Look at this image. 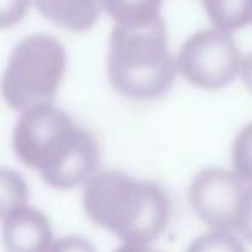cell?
Returning <instances> with one entry per match:
<instances>
[{
	"label": "cell",
	"instance_id": "5b68a950",
	"mask_svg": "<svg viewBox=\"0 0 252 252\" xmlns=\"http://www.w3.org/2000/svg\"><path fill=\"white\" fill-rule=\"evenodd\" d=\"M175 62L177 70L192 86L216 91L233 83L240 70L242 55L230 33L208 28L184 41Z\"/></svg>",
	"mask_w": 252,
	"mask_h": 252
},
{
	"label": "cell",
	"instance_id": "2e32d148",
	"mask_svg": "<svg viewBox=\"0 0 252 252\" xmlns=\"http://www.w3.org/2000/svg\"><path fill=\"white\" fill-rule=\"evenodd\" d=\"M48 252H98L90 240L79 235L62 237L50 246Z\"/></svg>",
	"mask_w": 252,
	"mask_h": 252
},
{
	"label": "cell",
	"instance_id": "52a82bcc",
	"mask_svg": "<svg viewBox=\"0 0 252 252\" xmlns=\"http://www.w3.org/2000/svg\"><path fill=\"white\" fill-rule=\"evenodd\" d=\"M2 244L7 252H48L52 226L48 218L31 206H23L3 218Z\"/></svg>",
	"mask_w": 252,
	"mask_h": 252
},
{
	"label": "cell",
	"instance_id": "ba28073f",
	"mask_svg": "<svg viewBox=\"0 0 252 252\" xmlns=\"http://www.w3.org/2000/svg\"><path fill=\"white\" fill-rule=\"evenodd\" d=\"M34 3L45 19L74 33L93 28L100 17V0H34Z\"/></svg>",
	"mask_w": 252,
	"mask_h": 252
},
{
	"label": "cell",
	"instance_id": "8fae6325",
	"mask_svg": "<svg viewBox=\"0 0 252 252\" xmlns=\"http://www.w3.org/2000/svg\"><path fill=\"white\" fill-rule=\"evenodd\" d=\"M28 196L26 180L14 170L0 166V220L28 206Z\"/></svg>",
	"mask_w": 252,
	"mask_h": 252
},
{
	"label": "cell",
	"instance_id": "5bb4252c",
	"mask_svg": "<svg viewBox=\"0 0 252 252\" xmlns=\"http://www.w3.org/2000/svg\"><path fill=\"white\" fill-rule=\"evenodd\" d=\"M233 232H237L242 242L252 244V186H247L244 190Z\"/></svg>",
	"mask_w": 252,
	"mask_h": 252
},
{
	"label": "cell",
	"instance_id": "e0dca14e",
	"mask_svg": "<svg viewBox=\"0 0 252 252\" xmlns=\"http://www.w3.org/2000/svg\"><path fill=\"white\" fill-rule=\"evenodd\" d=\"M239 74H240V77H242L244 84L247 86V90L252 93V53H249V55L242 59Z\"/></svg>",
	"mask_w": 252,
	"mask_h": 252
},
{
	"label": "cell",
	"instance_id": "ac0fdd59",
	"mask_svg": "<svg viewBox=\"0 0 252 252\" xmlns=\"http://www.w3.org/2000/svg\"><path fill=\"white\" fill-rule=\"evenodd\" d=\"M115 252H161V251L151 247L150 244H122Z\"/></svg>",
	"mask_w": 252,
	"mask_h": 252
},
{
	"label": "cell",
	"instance_id": "4fadbf2b",
	"mask_svg": "<svg viewBox=\"0 0 252 252\" xmlns=\"http://www.w3.org/2000/svg\"><path fill=\"white\" fill-rule=\"evenodd\" d=\"M232 172L247 186H252V122L239 130L232 146Z\"/></svg>",
	"mask_w": 252,
	"mask_h": 252
},
{
	"label": "cell",
	"instance_id": "7a4b0ae2",
	"mask_svg": "<svg viewBox=\"0 0 252 252\" xmlns=\"http://www.w3.org/2000/svg\"><path fill=\"white\" fill-rule=\"evenodd\" d=\"M83 208L94 225L124 244H151L166 230L172 216L170 197L161 186L119 170H105L84 186Z\"/></svg>",
	"mask_w": 252,
	"mask_h": 252
},
{
	"label": "cell",
	"instance_id": "9a60e30c",
	"mask_svg": "<svg viewBox=\"0 0 252 252\" xmlns=\"http://www.w3.org/2000/svg\"><path fill=\"white\" fill-rule=\"evenodd\" d=\"M31 0H0V30L16 26L26 16Z\"/></svg>",
	"mask_w": 252,
	"mask_h": 252
},
{
	"label": "cell",
	"instance_id": "3957f363",
	"mask_svg": "<svg viewBox=\"0 0 252 252\" xmlns=\"http://www.w3.org/2000/svg\"><path fill=\"white\" fill-rule=\"evenodd\" d=\"M106 69L122 96L137 101L163 96L177 76L163 19L139 28H113Z\"/></svg>",
	"mask_w": 252,
	"mask_h": 252
},
{
	"label": "cell",
	"instance_id": "9c48e42d",
	"mask_svg": "<svg viewBox=\"0 0 252 252\" xmlns=\"http://www.w3.org/2000/svg\"><path fill=\"white\" fill-rule=\"evenodd\" d=\"M115 26L139 28L161 19L163 0H101Z\"/></svg>",
	"mask_w": 252,
	"mask_h": 252
},
{
	"label": "cell",
	"instance_id": "277c9868",
	"mask_svg": "<svg viewBox=\"0 0 252 252\" xmlns=\"http://www.w3.org/2000/svg\"><path fill=\"white\" fill-rule=\"evenodd\" d=\"M67 67L63 45L50 34H31L16 45L0 81L7 105L17 112L52 105Z\"/></svg>",
	"mask_w": 252,
	"mask_h": 252
},
{
	"label": "cell",
	"instance_id": "6da1fadb",
	"mask_svg": "<svg viewBox=\"0 0 252 252\" xmlns=\"http://www.w3.org/2000/svg\"><path fill=\"white\" fill-rule=\"evenodd\" d=\"M12 148L43 182L60 190L86 184L100 166L96 139L53 105L23 112L12 134Z\"/></svg>",
	"mask_w": 252,
	"mask_h": 252
},
{
	"label": "cell",
	"instance_id": "8992f818",
	"mask_svg": "<svg viewBox=\"0 0 252 252\" xmlns=\"http://www.w3.org/2000/svg\"><path fill=\"white\" fill-rule=\"evenodd\" d=\"M246 187L247 184L232 170L209 166L194 175L189 186V204L209 230L233 232Z\"/></svg>",
	"mask_w": 252,
	"mask_h": 252
},
{
	"label": "cell",
	"instance_id": "7c38bea8",
	"mask_svg": "<svg viewBox=\"0 0 252 252\" xmlns=\"http://www.w3.org/2000/svg\"><path fill=\"white\" fill-rule=\"evenodd\" d=\"M186 252H247V249L237 233L209 230L196 237L189 244Z\"/></svg>",
	"mask_w": 252,
	"mask_h": 252
},
{
	"label": "cell",
	"instance_id": "30bf717a",
	"mask_svg": "<svg viewBox=\"0 0 252 252\" xmlns=\"http://www.w3.org/2000/svg\"><path fill=\"white\" fill-rule=\"evenodd\" d=\"M216 30H242L252 21V0H201Z\"/></svg>",
	"mask_w": 252,
	"mask_h": 252
}]
</instances>
